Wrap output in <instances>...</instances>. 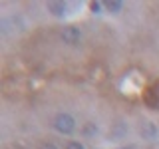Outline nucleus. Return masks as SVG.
I'll use <instances>...</instances> for the list:
<instances>
[{
  "label": "nucleus",
  "instance_id": "4",
  "mask_svg": "<svg viewBox=\"0 0 159 149\" xmlns=\"http://www.w3.org/2000/svg\"><path fill=\"white\" fill-rule=\"evenodd\" d=\"M141 135L145 137V139H153L157 135V129L153 123H143V127H141Z\"/></svg>",
  "mask_w": 159,
  "mask_h": 149
},
{
  "label": "nucleus",
  "instance_id": "2",
  "mask_svg": "<svg viewBox=\"0 0 159 149\" xmlns=\"http://www.w3.org/2000/svg\"><path fill=\"white\" fill-rule=\"evenodd\" d=\"M80 36H82V34H80V30L76 26H68V28L62 30V40L66 44H72V46L80 42Z\"/></svg>",
  "mask_w": 159,
  "mask_h": 149
},
{
  "label": "nucleus",
  "instance_id": "5",
  "mask_svg": "<svg viewBox=\"0 0 159 149\" xmlns=\"http://www.w3.org/2000/svg\"><path fill=\"white\" fill-rule=\"evenodd\" d=\"M103 6H106V8L109 10V12H113V14H117V12H119V10H121V6H123V4H121V2H119V0H111V2H106V4H103Z\"/></svg>",
  "mask_w": 159,
  "mask_h": 149
},
{
  "label": "nucleus",
  "instance_id": "6",
  "mask_svg": "<svg viewBox=\"0 0 159 149\" xmlns=\"http://www.w3.org/2000/svg\"><path fill=\"white\" fill-rule=\"evenodd\" d=\"M66 149H86V147H84L80 141H70L68 145H66Z\"/></svg>",
  "mask_w": 159,
  "mask_h": 149
},
{
  "label": "nucleus",
  "instance_id": "8",
  "mask_svg": "<svg viewBox=\"0 0 159 149\" xmlns=\"http://www.w3.org/2000/svg\"><path fill=\"white\" fill-rule=\"evenodd\" d=\"M40 149H58V147L54 145V143H42V145H40Z\"/></svg>",
  "mask_w": 159,
  "mask_h": 149
},
{
  "label": "nucleus",
  "instance_id": "3",
  "mask_svg": "<svg viewBox=\"0 0 159 149\" xmlns=\"http://www.w3.org/2000/svg\"><path fill=\"white\" fill-rule=\"evenodd\" d=\"M48 12H52L54 16H64V12H66V4H64V2H48Z\"/></svg>",
  "mask_w": 159,
  "mask_h": 149
},
{
  "label": "nucleus",
  "instance_id": "7",
  "mask_svg": "<svg viewBox=\"0 0 159 149\" xmlns=\"http://www.w3.org/2000/svg\"><path fill=\"white\" fill-rule=\"evenodd\" d=\"M99 8H102V4H99V2H93V4H92V12H93V14H98Z\"/></svg>",
  "mask_w": 159,
  "mask_h": 149
},
{
  "label": "nucleus",
  "instance_id": "1",
  "mask_svg": "<svg viewBox=\"0 0 159 149\" xmlns=\"http://www.w3.org/2000/svg\"><path fill=\"white\" fill-rule=\"evenodd\" d=\"M54 127H56L60 133L68 135V133H72L74 129H76V121H74V117L70 115V113H58V115L54 117Z\"/></svg>",
  "mask_w": 159,
  "mask_h": 149
}]
</instances>
